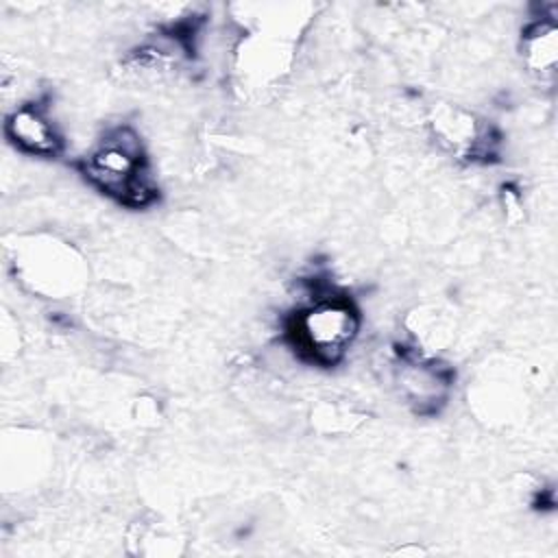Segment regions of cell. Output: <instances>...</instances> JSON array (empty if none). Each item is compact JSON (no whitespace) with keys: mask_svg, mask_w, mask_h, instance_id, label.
<instances>
[{"mask_svg":"<svg viewBox=\"0 0 558 558\" xmlns=\"http://www.w3.org/2000/svg\"><path fill=\"white\" fill-rule=\"evenodd\" d=\"M78 168L96 190L131 209L150 205L159 194L148 172L144 142L131 124L109 126Z\"/></svg>","mask_w":558,"mask_h":558,"instance_id":"1","label":"cell"},{"mask_svg":"<svg viewBox=\"0 0 558 558\" xmlns=\"http://www.w3.org/2000/svg\"><path fill=\"white\" fill-rule=\"evenodd\" d=\"M390 373L399 399L416 414H438L449 401L456 379L451 366L421 349H401Z\"/></svg>","mask_w":558,"mask_h":558,"instance_id":"3","label":"cell"},{"mask_svg":"<svg viewBox=\"0 0 558 558\" xmlns=\"http://www.w3.org/2000/svg\"><path fill=\"white\" fill-rule=\"evenodd\" d=\"M4 135L20 153L31 157H59L65 148L63 133L48 105L37 100L20 102L7 113Z\"/></svg>","mask_w":558,"mask_h":558,"instance_id":"5","label":"cell"},{"mask_svg":"<svg viewBox=\"0 0 558 558\" xmlns=\"http://www.w3.org/2000/svg\"><path fill=\"white\" fill-rule=\"evenodd\" d=\"M436 144L458 159L488 157L495 146L493 129L473 111L458 105H436L427 118Z\"/></svg>","mask_w":558,"mask_h":558,"instance_id":"4","label":"cell"},{"mask_svg":"<svg viewBox=\"0 0 558 558\" xmlns=\"http://www.w3.org/2000/svg\"><path fill=\"white\" fill-rule=\"evenodd\" d=\"M360 327V310L349 296L318 290L290 316L286 338L301 360L336 366L355 344Z\"/></svg>","mask_w":558,"mask_h":558,"instance_id":"2","label":"cell"},{"mask_svg":"<svg viewBox=\"0 0 558 558\" xmlns=\"http://www.w3.org/2000/svg\"><path fill=\"white\" fill-rule=\"evenodd\" d=\"M519 54L527 74L536 83H554L558 68V22L554 13H541L525 24L519 41Z\"/></svg>","mask_w":558,"mask_h":558,"instance_id":"6","label":"cell"}]
</instances>
